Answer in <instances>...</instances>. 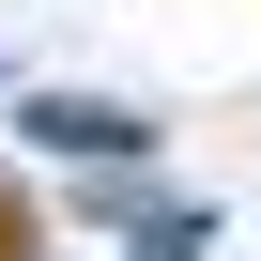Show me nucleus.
Returning <instances> with one entry per match:
<instances>
[{
  "instance_id": "nucleus-1",
  "label": "nucleus",
  "mask_w": 261,
  "mask_h": 261,
  "mask_svg": "<svg viewBox=\"0 0 261 261\" xmlns=\"http://www.w3.org/2000/svg\"><path fill=\"white\" fill-rule=\"evenodd\" d=\"M0 261H16V215H0Z\"/></svg>"
}]
</instances>
